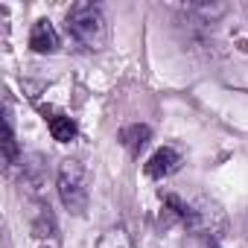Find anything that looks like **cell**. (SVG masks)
Listing matches in <instances>:
<instances>
[{"label":"cell","mask_w":248,"mask_h":248,"mask_svg":"<svg viewBox=\"0 0 248 248\" xmlns=\"http://www.w3.org/2000/svg\"><path fill=\"white\" fill-rule=\"evenodd\" d=\"M67 32L85 50H102L108 41V24L96 3H73L67 12Z\"/></svg>","instance_id":"obj_1"},{"label":"cell","mask_w":248,"mask_h":248,"mask_svg":"<svg viewBox=\"0 0 248 248\" xmlns=\"http://www.w3.org/2000/svg\"><path fill=\"white\" fill-rule=\"evenodd\" d=\"M56 187H59V199L62 204L82 216L88 210V172L82 167V161L76 158H64L59 164V178H56Z\"/></svg>","instance_id":"obj_2"},{"label":"cell","mask_w":248,"mask_h":248,"mask_svg":"<svg viewBox=\"0 0 248 248\" xmlns=\"http://www.w3.org/2000/svg\"><path fill=\"white\" fill-rule=\"evenodd\" d=\"M181 167V155L172 146H161L149 161H146V175L149 178H167Z\"/></svg>","instance_id":"obj_3"},{"label":"cell","mask_w":248,"mask_h":248,"mask_svg":"<svg viewBox=\"0 0 248 248\" xmlns=\"http://www.w3.org/2000/svg\"><path fill=\"white\" fill-rule=\"evenodd\" d=\"M30 47H32L35 53H56V50H59V32L53 30V24H50L47 18H41V21L32 24Z\"/></svg>","instance_id":"obj_4"},{"label":"cell","mask_w":248,"mask_h":248,"mask_svg":"<svg viewBox=\"0 0 248 248\" xmlns=\"http://www.w3.org/2000/svg\"><path fill=\"white\" fill-rule=\"evenodd\" d=\"M149 138H152V129L143 126V123H132V126H126V129L120 132V143L126 146L132 155H138V152L149 143Z\"/></svg>","instance_id":"obj_5"},{"label":"cell","mask_w":248,"mask_h":248,"mask_svg":"<svg viewBox=\"0 0 248 248\" xmlns=\"http://www.w3.org/2000/svg\"><path fill=\"white\" fill-rule=\"evenodd\" d=\"M47 126H50L53 140H59V143H70V140L76 138V123H73L67 114H53V117L47 120Z\"/></svg>","instance_id":"obj_6"},{"label":"cell","mask_w":248,"mask_h":248,"mask_svg":"<svg viewBox=\"0 0 248 248\" xmlns=\"http://www.w3.org/2000/svg\"><path fill=\"white\" fill-rule=\"evenodd\" d=\"M3 164L9 170L18 164V140H15V129H12V117L9 114L3 120Z\"/></svg>","instance_id":"obj_7"},{"label":"cell","mask_w":248,"mask_h":248,"mask_svg":"<svg viewBox=\"0 0 248 248\" xmlns=\"http://www.w3.org/2000/svg\"><path fill=\"white\" fill-rule=\"evenodd\" d=\"M245 233H248V219H245Z\"/></svg>","instance_id":"obj_8"}]
</instances>
